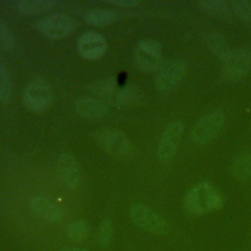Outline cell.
I'll return each mask as SVG.
<instances>
[{
    "label": "cell",
    "mask_w": 251,
    "mask_h": 251,
    "mask_svg": "<svg viewBox=\"0 0 251 251\" xmlns=\"http://www.w3.org/2000/svg\"><path fill=\"white\" fill-rule=\"evenodd\" d=\"M89 89L99 100L116 108L136 105L142 100V92L137 86H120L112 78L97 80L89 85Z\"/></svg>",
    "instance_id": "6da1fadb"
},
{
    "label": "cell",
    "mask_w": 251,
    "mask_h": 251,
    "mask_svg": "<svg viewBox=\"0 0 251 251\" xmlns=\"http://www.w3.org/2000/svg\"><path fill=\"white\" fill-rule=\"evenodd\" d=\"M88 133L97 146L116 158H128L134 152V146L129 138L119 129L107 127L94 129Z\"/></svg>",
    "instance_id": "7a4b0ae2"
},
{
    "label": "cell",
    "mask_w": 251,
    "mask_h": 251,
    "mask_svg": "<svg viewBox=\"0 0 251 251\" xmlns=\"http://www.w3.org/2000/svg\"><path fill=\"white\" fill-rule=\"evenodd\" d=\"M128 214L132 222L140 228L157 235H164L169 232L167 221L150 207L133 203L128 208Z\"/></svg>",
    "instance_id": "3957f363"
},
{
    "label": "cell",
    "mask_w": 251,
    "mask_h": 251,
    "mask_svg": "<svg viewBox=\"0 0 251 251\" xmlns=\"http://www.w3.org/2000/svg\"><path fill=\"white\" fill-rule=\"evenodd\" d=\"M23 97L24 103L28 111L32 113H41L51 105L53 92L45 79L36 77L27 83Z\"/></svg>",
    "instance_id": "277c9868"
},
{
    "label": "cell",
    "mask_w": 251,
    "mask_h": 251,
    "mask_svg": "<svg viewBox=\"0 0 251 251\" xmlns=\"http://www.w3.org/2000/svg\"><path fill=\"white\" fill-rule=\"evenodd\" d=\"M225 123V114L220 110L210 112L200 118L192 127L191 140L197 145H204L212 141Z\"/></svg>",
    "instance_id": "5b68a950"
},
{
    "label": "cell",
    "mask_w": 251,
    "mask_h": 251,
    "mask_svg": "<svg viewBox=\"0 0 251 251\" xmlns=\"http://www.w3.org/2000/svg\"><path fill=\"white\" fill-rule=\"evenodd\" d=\"M35 26L46 37L61 39L71 34L77 27V23L69 15L58 13L38 21Z\"/></svg>",
    "instance_id": "8992f818"
},
{
    "label": "cell",
    "mask_w": 251,
    "mask_h": 251,
    "mask_svg": "<svg viewBox=\"0 0 251 251\" xmlns=\"http://www.w3.org/2000/svg\"><path fill=\"white\" fill-rule=\"evenodd\" d=\"M183 131L184 126L180 121H173L166 126L157 148V157L161 162L168 163L173 160Z\"/></svg>",
    "instance_id": "52a82bcc"
},
{
    "label": "cell",
    "mask_w": 251,
    "mask_h": 251,
    "mask_svg": "<svg viewBox=\"0 0 251 251\" xmlns=\"http://www.w3.org/2000/svg\"><path fill=\"white\" fill-rule=\"evenodd\" d=\"M223 76L228 81L242 78L251 68V49L242 46L231 50L227 61L224 64Z\"/></svg>",
    "instance_id": "ba28073f"
},
{
    "label": "cell",
    "mask_w": 251,
    "mask_h": 251,
    "mask_svg": "<svg viewBox=\"0 0 251 251\" xmlns=\"http://www.w3.org/2000/svg\"><path fill=\"white\" fill-rule=\"evenodd\" d=\"M185 204L192 213L201 214L218 208L221 205V199L216 191L207 186H197L187 193Z\"/></svg>",
    "instance_id": "9c48e42d"
},
{
    "label": "cell",
    "mask_w": 251,
    "mask_h": 251,
    "mask_svg": "<svg viewBox=\"0 0 251 251\" xmlns=\"http://www.w3.org/2000/svg\"><path fill=\"white\" fill-rule=\"evenodd\" d=\"M186 68L185 61L180 59L165 64L155 76V87L160 91H168L174 88L182 79Z\"/></svg>",
    "instance_id": "30bf717a"
},
{
    "label": "cell",
    "mask_w": 251,
    "mask_h": 251,
    "mask_svg": "<svg viewBox=\"0 0 251 251\" xmlns=\"http://www.w3.org/2000/svg\"><path fill=\"white\" fill-rule=\"evenodd\" d=\"M108 44L105 38L98 32L86 31L80 35L77 41V51L80 57L88 61L98 60L107 51Z\"/></svg>",
    "instance_id": "8fae6325"
},
{
    "label": "cell",
    "mask_w": 251,
    "mask_h": 251,
    "mask_svg": "<svg viewBox=\"0 0 251 251\" xmlns=\"http://www.w3.org/2000/svg\"><path fill=\"white\" fill-rule=\"evenodd\" d=\"M58 169L62 181L71 189H75L80 183V173L75 157L69 152H63L58 158Z\"/></svg>",
    "instance_id": "7c38bea8"
},
{
    "label": "cell",
    "mask_w": 251,
    "mask_h": 251,
    "mask_svg": "<svg viewBox=\"0 0 251 251\" xmlns=\"http://www.w3.org/2000/svg\"><path fill=\"white\" fill-rule=\"evenodd\" d=\"M31 211L47 222H58L63 218V210L56 203L43 195H33L29 199Z\"/></svg>",
    "instance_id": "4fadbf2b"
},
{
    "label": "cell",
    "mask_w": 251,
    "mask_h": 251,
    "mask_svg": "<svg viewBox=\"0 0 251 251\" xmlns=\"http://www.w3.org/2000/svg\"><path fill=\"white\" fill-rule=\"evenodd\" d=\"M75 112L83 118L96 120L108 114L107 105L99 99L92 97H81L75 102Z\"/></svg>",
    "instance_id": "5bb4252c"
},
{
    "label": "cell",
    "mask_w": 251,
    "mask_h": 251,
    "mask_svg": "<svg viewBox=\"0 0 251 251\" xmlns=\"http://www.w3.org/2000/svg\"><path fill=\"white\" fill-rule=\"evenodd\" d=\"M59 4L56 0H21L13 3L14 9L23 15L33 16L46 13Z\"/></svg>",
    "instance_id": "9a60e30c"
},
{
    "label": "cell",
    "mask_w": 251,
    "mask_h": 251,
    "mask_svg": "<svg viewBox=\"0 0 251 251\" xmlns=\"http://www.w3.org/2000/svg\"><path fill=\"white\" fill-rule=\"evenodd\" d=\"M120 18V14L113 9L98 8L86 13L84 20L94 26H105L113 24Z\"/></svg>",
    "instance_id": "2e32d148"
},
{
    "label": "cell",
    "mask_w": 251,
    "mask_h": 251,
    "mask_svg": "<svg viewBox=\"0 0 251 251\" xmlns=\"http://www.w3.org/2000/svg\"><path fill=\"white\" fill-rule=\"evenodd\" d=\"M206 41L211 52L225 64L231 52V49L228 48L225 37L221 33L214 31L207 35Z\"/></svg>",
    "instance_id": "e0dca14e"
},
{
    "label": "cell",
    "mask_w": 251,
    "mask_h": 251,
    "mask_svg": "<svg viewBox=\"0 0 251 251\" xmlns=\"http://www.w3.org/2000/svg\"><path fill=\"white\" fill-rule=\"evenodd\" d=\"M231 173L238 180L249 179L251 177V153L238 154L231 164Z\"/></svg>",
    "instance_id": "ac0fdd59"
},
{
    "label": "cell",
    "mask_w": 251,
    "mask_h": 251,
    "mask_svg": "<svg viewBox=\"0 0 251 251\" xmlns=\"http://www.w3.org/2000/svg\"><path fill=\"white\" fill-rule=\"evenodd\" d=\"M198 4L202 10L217 17L227 18L232 14L230 3L224 0H202Z\"/></svg>",
    "instance_id": "d6986e66"
},
{
    "label": "cell",
    "mask_w": 251,
    "mask_h": 251,
    "mask_svg": "<svg viewBox=\"0 0 251 251\" xmlns=\"http://www.w3.org/2000/svg\"><path fill=\"white\" fill-rule=\"evenodd\" d=\"M134 58L136 65L143 72H153L159 68L161 63V57L152 55L138 47L135 48Z\"/></svg>",
    "instance_id": "ffe728a7"
},
{
    "label": "cell",
    "mask_w": 251,
    "mask_h": 251,
    "mask_svg": "<svg viewBox=\"0 0 251 251\" xmlns=\"http://www.w3.org/2000/svg\"><path fill=\"white\" fill-rule=\"evenodd\" d=\"M90 231V226L86 221L77 220L70 223L67 226V235L74 242L84 241Z\"/></svg>",
    "instance_id": "44dd1931"
},
{
    "label": "cell",
    "mask_w": 251,
    "mask_h": 251,
    "mask_svg": "<svg viewBox=\"0 0 251 251\" xmlns=\"http://www.w3.org/2000/svg\"><path fill=\"white\" fill-rule=\"evenodd\" d=\"M12 76L8 68L0 63V102L9 104L12 99Z\"/></svg>",
    "instance_id": "7402d4cb"
},
{
    "label": "cell",
    "mask_w": 251,
    "mask_h": 251,
    "mask_svg": "<svg viewBox=\"0 0 251 251\" xmlns=\"http://www.w3.org/2000/svg\"><path fill=\"white\" fill-rule=\"evenodd\" d=\"M113 222L111 219H105L100 223L98 230V240L101 246L107 247L110 245L113 238Z\"/></svg>",
    "instance_id": "603a6c76"
},
{
    "label": "cell",
    "mask_w": 251,
    "mask_h": 251,
    "mask_svg": "<svg viewBox=\"0 0 251 251\" xmlns=\"http://www.w3.org/2000/svg\"><path fill=\"white\" fill-rule=\"evenodd\" d=\"M16 46V40L13 32L8 25L0 20V47L7 51H12Z\"/></svg>",
    "instance_id": "cb8c5ba5"
},
{
    "label": "cell",
    "mask_w": 251,
    "mask_h": 251,
    "mask_svg": "<svg viewBox=\"0 0 251 251\" xmlns=\"http://www.w3.org/2000/svg\"><path fill=\"white\" fill-rule=\"evenodd\" d=\"M232 11L244 22H251V2L248 0H234L230 2Z\"/></svg>",
    "instance_id": "d4e9b609"
},
{
    "label": "cell",
    "mask_w": 251,
    "mask_h": 251,
    "mask_svg": "<svg viewBox=\"0 0 251 251\" xmlns=\"http://www.w3.org/2000/svg\"><path fill=\"white\" fill-rule=\"evenodd\" d=\"M136 47L152 54L157 57H162V46L161 44L154 39L151 38H145L138 41Z\"/></svg>",
    "instance_id": "484cf974"
},
{
    "label": "cell",
    "mask_w": 251,
    "mask_h": 251,
    "mask_svg": "<svg viewBox=\"0 0 251 251\" xmlns=\"http://www.w3.org/2000/svg\"><path fill=\"white\" fill-rule=\"evenodd\" d=\"M105 3L124 8H133L139 4V2L136 0H107Z\"/></svg>",
    "instance_id": "4316f807"
},
{
    "label": "cell",
    "mask_w": 251,
    "mask_h": 251,
    "mask_svg": "<svg viewBox=\"0 0 251 251\" xmlns=\"http://www.w3.org/2000/svg\"><path fill=\"white\" fill-rule=\"evenodd\" d=\"M58 251H88L86 249L83 248H78V247H73V246H68V247H64L59 249Z\"/></svg>",
    "instance_id": "83f0119b"
}]
</instances>
